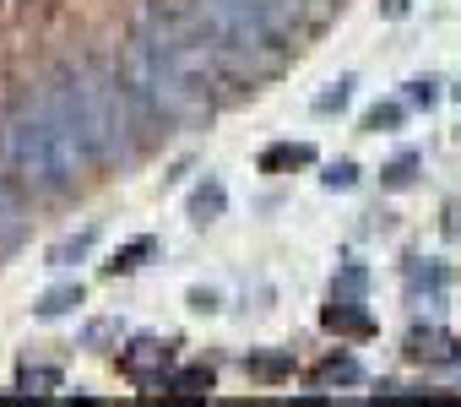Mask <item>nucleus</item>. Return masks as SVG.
I'll return each mask as SVG.
<instances>
[{
	"label": "nucleus",
	"mask_w": 461,
	"mask_h": 407,
	"mask_svg": "<svg viewBox=\"0 0 461 407\" xmlns=\"http://www.w3.org/2000/svg\"><path fill=\"white\" fill-rule=\"evenodd\" d=\"M412 0H380V17H407Z\"/></svg>",
	"instance_id": "4be33fe9"
},
{
	"label": "nucleus",
	"mask_w": 461,
	"mask_h": 407,
	"mask_svg": "<svg viewBox=\"0 0 461 407\" xmlns=\"http://www.w3.org/2000/svg\"><path fill=\"white\" fill-rule=\"evenodd\" d=\"M174 391H179L185 402H201V396L212 391V369H179V375H174Z\"/></svg>",
	"instance_id": "f8f14e48"
},
{
	"label": "nucleus",
	"mask_w": 461,
	"mask_h": 407,
	"mask_svg": "<svg viewBox=\"0 0 461 407\" xmlns=\"http://www.w3.org/2000/svg\"><path fill=\"white\" fill-rule=\"evenodd\" d=\"M0 152H6L12 179H23V185L39 190V195H55V190H66V185L77 179V174L66 168V152H60V141H55V125H50L44 98L6 114V125H0Z\"/></svg>",
	"instance_id": "7ed1b4c3"
},
{
	"label": "nucleus",
	"mask_w": 461,
	"mask_h": 407,
	"mask_svg": "<svg viewBox=\"0 0 461 407\" xmlns=\"http://www.w3.org/2000/svg\"><path fill=\"white\" fill-rule=\"evenodd\" d=\"M120 369L136 375V380H152V369H168V348H163L158 337H141V342H131V348L120 353Z\"/></svg>",
	"instance_id": "20e7f679"
},
{
	"label": "nucleus",
	"mask_w": 461,
	"mask_h": 407,
	"mask_svg": "<svg viewBox=\"0 0 461 407\" xmlns=\"http://www.w3.org/2000/svg\"><path fill=\"white\" fill-rule=\"evenodd\" d=\"M152 250H158V240H131V245H125V250L109 261V272H136V267H141Z\"/></svg>",
	"instance_id": "ddd939ff"
},
{
	"label": "nucleus",
	"mask_w": 461,
	"mask_h": 407,
	"mask_svg": "<svg viewBox=\"0 0 461 407\" xmlns=\"http://www.w3.org/2000/svg\"><path fill=\"white\" fill-rule=\"evenodd\" d=\"M364 283H369L364 267H342V277L331 283V294H337V299H364Z\"/></svg>",
	"instance_id": "dca6fc26"
},
{
	"label": "nucleus",
	"mask_w": 461,
	"mask_h": 407,
	"mask_svg": "<svg viewBox=\"0 0 461 407\" xmlns=\"http://www.w3.org/2000/svg\"><path fill=\"white\" fill-rule=\"evenodd\" d=\"M412 168H418V158L407 152V158H396L391 168H385V185H412Z\"/></svg>",
	"instance_id": "6ab92c4d"
},
{
	"label": "nucleus",
	"mask_w": 461,
	"mask_h": 407,
	"mask_svg": "<svg viewBox=\"0 0 461 407\" xmlns=\"http://www.w3.org/2000/svg\"><path fill=\"white\" fill-rule=\"evenodd\" d=\"M407 104H412V109H434V104H439V82H434V77L407 82Z\"/></svg>",
	"instance_id": "2eb2a0df"
},
{
	"label": "nucleus",
	"mask_w": 461,
	"mask_h": 407,
	"mask_svg": "<svg viewBox=\"0 0 461 407\" xmlns=\"http://www.w3.org/2000/svg\"><path fill=\"white\" fill-rule=\"evenodd\" d=\"M222 207H228V190H222L217 179H201V185L190 190V218H195V223H212V218H222Z\"/></svg>",
	"instance_id": "423d86ee"
},
{
	"label": "nucleus",
	"mask_w": 461,
	"mask_h": 407,
	"mask_svg": "<svg viewBox=\"0 0 461 407\" xmlns=\"http://www.w3.org/2000/svg\"><path fill=\"white\" fill-rule=\"evenodd\" d=\"M23 385H60V375H55V369H28Z\"/></svg>",
	"instance_id": "aec40b11"
},
{
	"label": "nucleus",
	"mask_w": 461,
	"mask_h": 407,
	"mask_svg": "<svg viewBox=\"0 0 461 407\" xmlns=\"http://www.w3.org/2000/svg\"><path fill=\"white\" fill-rule=\"evenodd\" d=\"M407 353H412V358H434V364H450V358H456V342H450L445 331H412V337H407Z\"/></svg>",
	"instance_id": "6e6552de"
},
{
	"label": "nucleus",
	"mask_w": 461,
	"mask_h": 407,
	"mask_svg": "<svg viewBox=\"0 0 461 407\" xmlns=\"http://www.w3.org/2000/svg\"><path fill=\"white\" fill-rule=\"evenodd\" d=\"M348 98H353V77H337V82L315 98V114H342V109H348Z\"/></svg>",
	"instance_id": "9b49d317"
},
{
	"label": "nucleus",
	"mask_w": 461,
	"mask_h": 407,
	"mask_svg": "<svg viewBox=\"0 0 461 407\" xmlns=\"http://www.w3.org/2000/svg\"><path fill=\"white\" fill-rule=\"evenodd\" d=\"M71 87H77V109H82V125H87V141H93V158L98 163H120L136 152V104L120 82V71H104L98 60H82L71 66Z\"/></svg>",
	"instance_id": "f03ea898"
},
{
	"label": "nucleus",
	"mask_w": 461,
	"mask_h": 407,
	"mask_svg": "<svg viewBox=\"0 0 461 407\" xmlns=\"http://www.w3.org/2000/svg\"><path fill=\"white\" fill-rule=\"evenodd\" d=\"M93 245H98V229H82V234H71V240H60V245L50 250V267H77Z\"/></svg>",
	"instance_id": "1a4fd4ad"
},
{
	"label": "nucleus",
	"mask_w": 461,
	"mask_h": 407,
	"mask_svg": "<svg viewBox=\"0 0 461 407\" xmlns=\"http://www.w3.org/2000/svg\"><path fill=\"white\" fill-rule=\"evenodd\" d=\"M450 93H456V98H461V82H456V87H450Z\"/></svg>",
	"instance_id": "b1692460"
},
{
	"label": "nucleus",
	"mask_w": 461,
	"mask_h": 407,
	"mask_svg": "<svg viewBox=\"0 0 461 407\" xmlns=\"http://www.w3.org/2000/svg\"><path fill=\"white\" fill-rule=\"evenodd\" d=\"M331 331H353V337H369L375 331V321H369V310H364V299H337L331 294V304H326V315H321Z\"/></svg>",
	"instance_id": "39448f33"
},
{
	"label": "nucleus",
	"mask_w": 461,
	"mask_h": 407,
	"mask_svg": "<svg viewBox=\"0 0 461 407\" xmlns=\"http://www.w3.org/2000/svg\"><path fill=\"white\" fill-rule=\"evenodd\" d=\"M283 369H288L283 358H261V364H256V375H267V380H272V375H283Z\"/></svg>",
	"instance_id": "5701e85b"
},
{
	"label": "nucleus",
	"mask_w": 461,
	"mask_h": 407,
	"mask_svg": "<svg viewBox=\"0 0 461 407\" xmlns=\"http://www.w3.org/2000/svg\"><path fill=\"white\" fill-rule=\"evenodd\" d=\"M82 304V283H60V288H50L39 304H33V315L39 321H60V315H71Z\"/></svg>",
	"instance_id": "0eeeda50"
},
{
	"label": "nucleus",
	"mask_w": 461,
	"mask_h": 407,
	"mask_svg": "<svg viewBox=\"0 0 461 407\" xmlns=\"http://www.w3.org/2000/svg\"><path fill=\"white\" fill-rule=\"evenodd\" d=\"M321 185H326V190H353V185H358V163H331V168L321 174Z\"/></svg>",
	"instance_id": "a211bd4d"
},
{
	"label": "nucleus",
	"mask_w": 461,
	"mask_h": 407,
	"mask_svg": "<svg viewBox=\"0 0 461 407\" xmlns=\"http://www.w3.org/2000/svg\"><path fill=\"white\" fill-rule=\"evenodd\" d=\"M190 310H217V294H206V288H190Z\"/></svg>",
	"instance_id": "412c9836"
},
{
	"label": "nucleus",
	"mask_w": 461,
	"mask_h": 407,
	"mask_svg": "<svg viewBox=\"0 0 461 407\" xmlns=\"http://www.w3.org/2000/svg\"><path fill=\"white\" fill-rule=\"evenodd\" d=\"M190 17L206 33V44L222 55L228 77H272L283 66L288 39L250 6V0H190Z\"/></svg>",
	"instance_id": "f257e3e1"
},
{
	"label": "nucleus",
	"mask_w": 461,
	"mask_h": 407,
	"mask_svg": "<svg viewBox=\"0 0 461 407\" xmlns=\"http://www.w3.org/2000/svg\"><path fill=\"white\" fill-rule=\"evenodd\" d=\"M0 240H17V201L6 190V174H0Z\"/></svg>",
	"instance_id": "f3484780"
},
{
	"label": "nucleus",
	"mask_w": 461,
	"mask_h": 407,
	"mask_svg": "<svg viewBox=\"0 0 461 407\" xmlns=\"http://www.w3.org/2000/svg\"><path fill=\"white\" fill-rule=\"evenodd\" d=\"M310 158H315V147L283 141V147H267V152H261V168H288V163H310Z\"/></svg>",
	"instance_id": "9d476101"
},
{
	"label": "nucleus",
	"mask_w": 461,
	"mask_h": 407,
	"mask_svg": "<svg viewBox=\"0 0 461 407\" xmlns=\"http://www.w3.org/2000/svg\"><path fill=\"white\" fill-rule=\"evenodd\" d=\"M402 114H407L402 104H375V109L364 114V131H375V136H380V131H396V125H402Z\"/></svg>",
	"instance_id": "4468645a"
}]
</instances>
